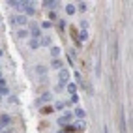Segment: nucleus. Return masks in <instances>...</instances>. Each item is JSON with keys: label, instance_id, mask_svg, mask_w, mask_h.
Wrapping results in <instances>:
<instances>
[{"label": "nucleus", "instance_id": "obj_1", "mask_svg": "<svg viewBox=\"0 0 133 133\" xmlns=\"http://www.w3.org/2000/svg\"><path fill=\"white\" fill-rule=\"evenodd\" d=\"M28 34L32 36V39H39V36H41L39 24H32V26H30V30H28Z\"/></svg>", "mask_w": 133, "mask_h": 133}, {"label": "nucleus", "instance_id": "obj_10", "mask_svg": "<svg viewBox=\"0 0 133 133\" xmlns=\"http://www.w3.org/2000/svg\"><path fill=\"white\" fill-rule=\"evenodd\" d=\"M39 45H43V47H47V45H51V38H49V36H43V38L39 39Z\"/></svg>", "mask_w": 133, "mask_h": 133}, {"label": "nucleus", "instance_id": "obj_19", "mask_svg": "<svg viewBox=\"0 0 133 133\" xmlns=\"http://www.w3.org/2000/svg\"><path fill=\"white\" fill-rule=\"evenodd\" d=\"M88 38V32L86 30H81V32H79V39H81V41H84Z\"/></svg>", "mask_w": 133, "mask_h": 133}, {"label": "nucleus", "instance_id": "obj_15", "mask_svg": "<svg viewBox=\"0 0 133 133\" xmlns=\"http://www.w3.org/2000/svg\"><path fill=\"white\" fill-rule=\"evenodd\" d=\"M68 92H71V96H73V94L77 92V84H75V83H69V84H68Z\"/></svg>", "mask_w": 133, "mask_h": 133}, {"label": "nucleus", "instance_id": "obj_24", "mask_svg": "<svg viewBox=\"0 0 133 133\" xmlns=\"http://www.w3.org/2000/svg\"><path fill=\"white\" fill-rule=\"evenodd\" d=\"M88 28V23L86 21H81V30H86Z\"/></svg>", "mask_w": 133, "mask_h": 133}, {"label": "nucleus", "instance_id": "obj_18", "mask_svg": "<svg viewBox=\"0 0 133 133\" xmlns=\"http://www.w3.org/2000/svg\"><path fill=\"white\" fill-rule=\"evenodd\" d=\"M75 116L83 120V118H84V111H83V109H75Z\"/></svg>", "mask_w": 133, "mask_h": 133}, {"label": "nucleus", "instance_id": "obj_3", "mask_svg": "<svg viewBox=\"0 0 133 133\" xmlns=\"http://www.w3.org/2000/svg\"><path fill=\"white\" fill-rule=\"evenodd\" d=\"M71 118H73V114H71V112H66V114H62V116L58 118V124H60V126L69 124V122H71Z\"/></svg>", "mask_w": 133, "mask_h": 133}, {"label": "nucleus", "instance_id": "obj_5", "mask_svg": "<svg viewBox=\"0 0 133 133\" xmlns=\"http://www.w3.org/2000/svg\"><path fill=\"white\" fill-rule=\"evenodd\" d=\"M15 24H26V15H15L11 19Z\"/></svg>", "mask_w": 133, "mask_h": 133}, {"label": "nucleus", "instance_id": "obj_8", "mask_svg": "<svg viewBox=\"0 0 133 133\" xmlns=\"http://www.w3.org/2000/svg\"><path fill=\"white\" fill-rule=\"evenodd\" d=\"M51 66L55 68V69H62V66H64V64H62V60H58V58H52Z\"/></svg>", "mask_w": 133, "mask_h": 133}, {"label": "nucleus", "instance_id": "obj_22", "mask_svg": "<svg viewBox=\"0 0 133 133\" xmlns=\"http://www.w3.org/2000/svg\"><path fill=\"white\" fill-rule=\"evenodd\" d=\"M64 107H66V103H64V101H58V103L55 105V109H56V111H60V109H64Z\"/></svg>", "mask_w": 133, "mask_h": 133}, {"label": "nucleus", "instance_id": "obj_12", "mask_svg": "<svg viewBox=\"0 0 133 133\" xmlns=\"http://www.w3.org/2000/svg\"><path fill=\"white\" fill-rule=\"evenodd\" d=\"M24 11H26V15H32V13H34V8H32L30 2H26V4H24Z\"/></svg>", "mask_w": 133, "mask_h": 133}, {"label": "nucleus", "instance_id": "obj_26", "mask_svg": "<svg viewBox=\"0 0 133 133\" xmlns=\"http://www.w3.org/2000/svg\"><path fill=\"white\" fill-rule=\"evenodd\" d=\"M77 101H79V96L73 94V96H71V103H77Z\"/></svg>", "mask_w": 133, "mask_h": 133}, {"label": "nucleus", "instance_id": "obj_13", "mask_svg": "<svg viewBox=\"0 0 133 133\" xmlns=\"http://www.w3.org/2000/svg\"><path fill=\"white\" fill-rule=\"evenodd\" d=\"M75 11H77V10H75L73 4H68V6H66V13H68V15H73Z\"/></svg>", "mask_w": 133, "mask_h": 133}, {"label": "nucleus", "instance_id": "obj_29", "mask_svg": "<svg viewBox=\"0 0 133 133\" xmlns=\"http://www.w3.org/2000/svg\"><path fill=\"white\" fill-rule=\"evenodd\" d=\"M0 56H2V51H0Z\"/></svg>", "mask_w": 133, "mask_h": 133}, {"label": "nucleus", "instance_id": "obj_21", "mask_svg": "<svg viewBox=\"0 0 133 133\" xmlns=\"http://www.w3.org/2000/svg\"><path fill=\"white\" fill-rule=\"evenodd\" d=\"M75 10H79V11H86V4H84V2H79Z\"/></svg>", "mask_w": 133, "mask_h": 133}, {"label": "nucleus", "instance_id": "obj_4", "mask_svg": "<svg viewBox=\"0 0 133 133\" xmlns=\"http://www.w3.org/2000/svg\"><path fill=\"white\" fill-rule=\"evenodd\" d=\"M24 4L26 2H19V0H10V2H8V6L17 8V10H24Z\"/></svg>", "mask_w": 133, "mask_h": 133}, {"label": "nucleus", "instance_id": "obj_20", "mask_svg": "<svg viewBox=\"0 0 133 133\" xmlns=\"http://www.w3.org/2000/svg\"><path fill=\"white\" fill-rule=\"evenodd\" d=\"M120 133H126V116L122 114V126H120Z\"/></svg>", "mask_w": 133, "mask_h": 133}, {"label": "nucleus", "instance_id": "obj_14", "mask_svg": "<svg viewBox=\"0 0 133 133\" xmlns=\"http://www.w3.org/2000/svg\"><path fill=\"white\" fill-rule=\"evenodd\" d=\"M51 55H52V58H58V55H60V47H51Z\"/></svg>", "mask_w": 133, "mask_h": 133}, {"label": "nucleus", "instance_id": "obj_17", "mask_svg": "<svg viewBox=\"0 0 133 133\" xmlns=\"http://www.w3.org/2000/svg\"><path fill=\"white\" fill-rule=\"evenodd\" d=\"M43 6H45V8H49V10H52V8H56V2H51V0H45V2H43Z\"/></svg>", "mask_w": 133, "mask_h": 133}, {"label": "nucleus", "instance_id": "obj_27", "mask_svg": "<svg viewBox=\"0 0 133 133\" xmlns=\"http://www.w3.org/2000/svg\"><path fill=\"white\" fill-rule=\"evenodd\" d=\"M8 92H10V90H8L6 86H0V94H8Z\"/></svg>", "mask_w": 133, "mask_h": 133}, {"label": "nucleus", "instance_id": "obj_31", "mask_svg": "<svg viewBox=\"0 0 133 133\" xmlns=\"http://www.w3.org/2000/svg\"><path fill=\"white\" fill-rule=\"evenodd\" d=\"M0 131H2V128H0Z\"/></svg>", "mask_w": 133, "mask_h": 133}, {"label": "nucleus", "instance_id": "obj_11", "mask_svg": "<svg viewBox=\"0 0 133 133\" xmlns=\"http://www.w3.org/2000/svg\"><path fill=\"white\" fill-rule=\"evenodd\" d=\"M17 36H19V38H28V36H30V34H28V28H21L19 32H17Z\"/></svg>", "mask_w": 133, "mask_h": 133}, {"label": "nucleus", "instance_id": "obj_2", "mask_svg": "<svg viewBox=\"0 0 133 133\" xmlns=\"http://www.w3.org/2000/svg\"><path fill=\"white\" fill-rule=\"evenodd\" d=\"M58 77H60V84H66L68 79H69V69H64V68H62L60 73H58Z\"/></svg>", "mask_w": 133, "mask_h": 133}, {"label": "nucleus", "instance_id": "obj_23", "mask_svg": "<svg viewBox=\"0 0 133 133\" xmlns=\"http://www.w3.org/2000/svg\"><path fill=\"white\" fill-rule=\"evenodd\" d=\"M36 71H38L39 75H43V73H45V68H43V66H38V68H36Z\"/></svg>", "mask_w": 133, "mask_h": 133}, {"label": "nucleus", "instance_id": "obj_16", "mask_svg": "<svg viewBox=\"0 0 133 133\" xmlns=\"http://www.w3.org/2000/svg\"><path fill=\"white\" fill-rule=\"evenodd\" d=\"M28 45H30V49H38L39 47V39H30Z\"/></svg>", "mask_w": 133, "mask_h": 133}, {"label": "nucleus", "instance_id": "obj_6", "mask_svg": "<svg viewBox=\"0 0 133 133\" xmlns=\"http://www.w3.org/2000/svg\"><path fill=\"white\" fill-rule=\"evenodd\" d=\"M11 122V118H10V114H2L0 116V128H4V126H8V124Z\"/></svg>", "mask_w": 133, "mask_h": 133}, {"label": "nucleus", "instance_id": "obj_30", "mask_svg": "<svg viewBox=\"0 0 133 133\" xmlns=\"http://www.w3.org/2000/svg\"><path fill=\"white\" fill-rule=\"evenodd\" d=\"M58 133H64V131H58Z\"/></svg>", "mask_w": 133, "mask_h": 133}, {"label": "nucleus", "instance_id": "obj_7", "mask_svg": "<svg viewBox=\"0 0 133 133\" xmlns=\"http://www.w3.org/2000/svg\"><path fill=\"white\" fill-rule=\"evenodd\" d=\"M47 101H51V94H49V92H45V94H43V96L39 97V99H38V103H39V105L47 103Z\"/></svg>", "mask_w": 133, "mask_h": 133}, {"label": "nucleus", "instance_id": "obj_28", "mask_svg": "<svg viewBox=\"0 0 133 133\" xmlns=\"http://www.w3.org/2000/svg\"><path fill=\"white\" fill-rule=\"evenodd\" d=\"M0 133H10V131H8V129H2V131H0Z\"/></svg>", "mask_w": 133, "mask_h": 133}, {"label": "nucleus", "instance_id": "obj_25", "mask_svg": "<svg viewBox=\"0 0 133 133\" xmlns=\"http://www.w3.org/2000/svg\"><path fill=\"white\" fill-rule=\"evenodd\" d=\"M43 28H51V21H45V23H41Z\"/></svg>", "mask_w": 133, "mask_h": 133}, {"label": "nucleus", "instance_id": "obj_9", "mask_svg": "<svg viewBox=\"0 0 133 133\" xmlns=\"http://www.w3.org/2000/svg\"><path fill=\"white\" fill-rule=\"evenodd\" d=\"M73 128H75V129H79V131H83V129H86V122H84V120H79Z\"/></svg>", "mask_w": 133, "mask_h": 133}]
</instances>
